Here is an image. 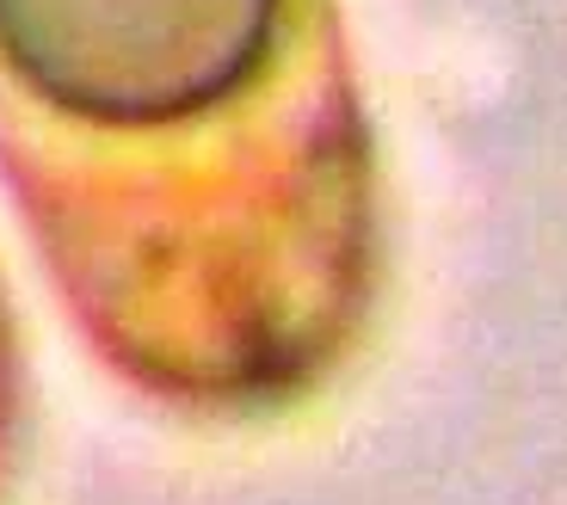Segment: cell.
Segmentation results:
<instances>
[{
	"mask_svg": "<svg viewBox=\"0 0 567 505\" xmlns=\"http://www.w3.org/2000/svg\"><path fill=\"white\" fill-rule=\"evenodd\" d=\"M290 31L297 0H0V50L25 93L100 130L228 112Z\"/></svg>",
	"mask_w": 567,
	"mask_h": 505,
	"instance_id": "6da1fadb",
	"label": "cell"
}]
</instances>
